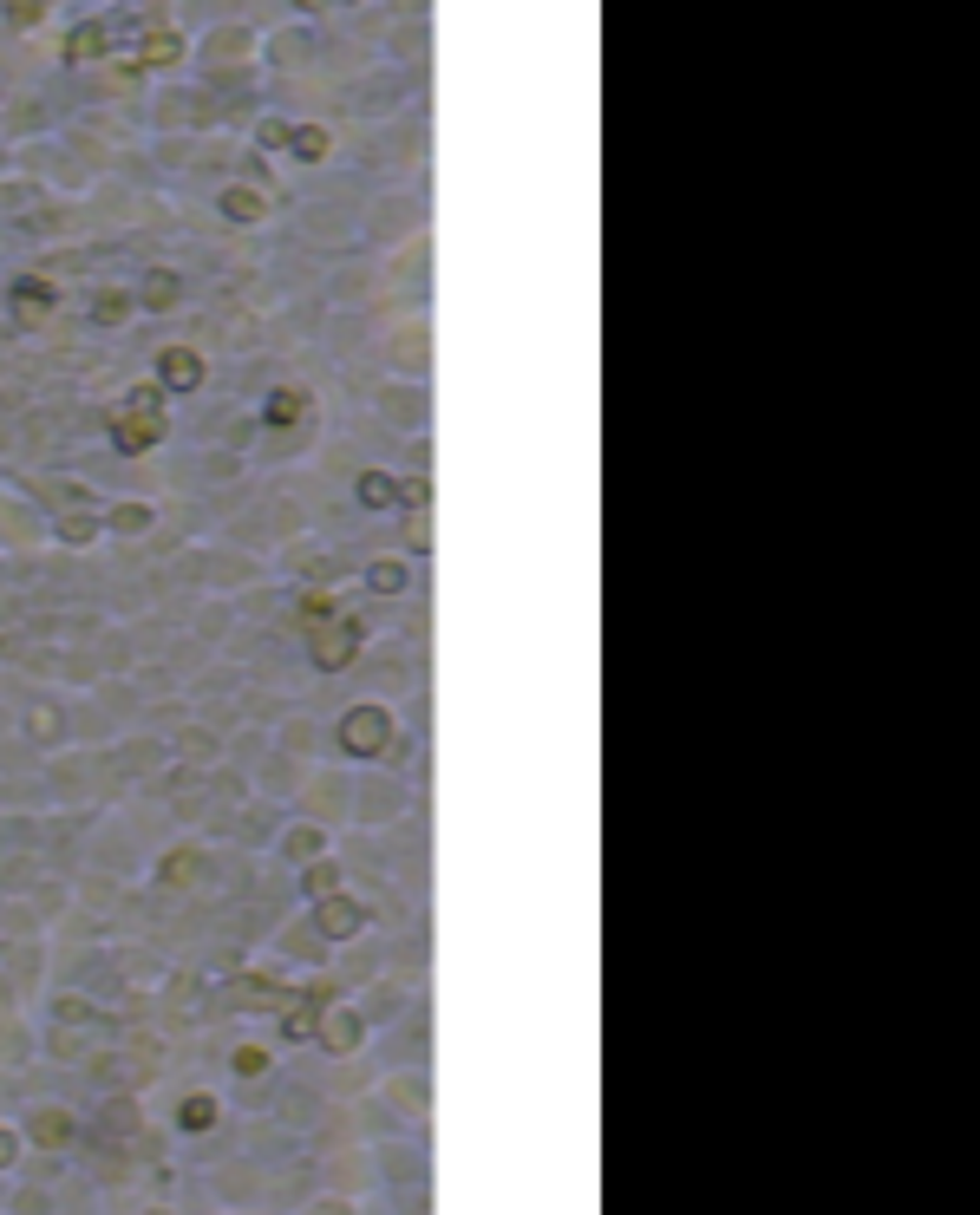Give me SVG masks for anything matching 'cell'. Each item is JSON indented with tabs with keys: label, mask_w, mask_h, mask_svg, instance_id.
I'll list each match as a JSON object with an SVG mask.
<instances>
[{
	"label": "cell",
	"mask_w": 980,
	"mask_h": 1215,
	"mask_svg": "<svg viewBox=\"0 0 980 1215\" xmlns=\"http://www.w3.org/2000/svg\"><path fill=\"white\" fill-rule=\"evenodd\" d=\"M164 432H170V425H164V386H157V380L131 386V399L112 413V444H118L124 458H145Z\"/></svg>",
	"instance_id": "1"
},
{
	"label": "cell",
	"mask_w": 980,
	"mask_h": 1215,
	"mask_svg": "<svg viewBox=\"0 0 980 1215\" xmlns=\"http://www.w3.org/2000/svg\"><path fill=\"white\" fill-rule=\"evenodd\" d=\"M360 640H366L360 615H327V628H314V640H308V660L320 673H341V667H353Z\"/></svg>",
	"instance_id": "2"
},
{
	"label": "cell",
	"mask_w": 980,
	"mask_h": 1215,
	"mask_svg": "<svg viewBox=\"0 0 980 1215\" xmlns=\"http://www.w3.org/2000/svg\"><path fill=\"white\" fill-rule=\"evenodd\" d=\"M341 745H347L353 758H380L386 745H392V719H386L380 706H353L347 719H341Z\"/></svg>",
	"instance_id": "3"
},
{
	"label": "cell",
	"mask_w": 980,
	"mask_h": 1215,
	"mask_svg": "<svg viewBox=\"0 0 980 1215\" xmlns=\"http://www.w3.org/2000/svg\"><path fill=\"white\" fill-rule=\"evenodd\" d=\"M7 301H13V320H21V327H40V320L60 308V288H52L46 275H21Z\"/></svg>",
	"instance_id": "4"
},
{
	"label": "cell",
	"mask_w": 980,
	"mask_h": 1215,
	"mask_svg": "<svg viewBox=\"0 0 980 1215\" xmlns=\"http://www.w3.org/2000/svg\"><path fill=\"white\" fill-rule=\"evenodd\" d=\"M157 386L164 392H196L203 386V360H196L190 347H164L157 353Z\"/></svg>",
	"instance_id": "5"
},
{
	"label": "cell",
	"mask_w": 980,
	"mask_h": 1215,
	"mask_svg": "<svg viewBox=\"0 0 980 1215\" xmlns=\"http://www.w3.org/2000/svg\"><path fill=\"white\" fill-rule=\"evenodd\" d=\"M105 52H112V27L105 21H85V27L66 33V60L73 66H92V60H105Z\"/></svg>",
	"instance_id": "6"
},
{
	"label": "cell",
	"mask_w": 980,
	"mask_h": 1215,
	"mask_svg": "<svg viewBox=\"0 0 980 1215\" xmlns=\"http://www.w3.org/2000/svg\"><path fill=\"white\" fill-rule=\"evenodd\" d=\"M262 419H269L275 432H288V425H301V419H308V392H301V386H281V392H269Z\"/></svg>",
	"instance_id": "7"
},
{
	"label": "cell",
	"mask_w": 980,
	"mask_h": 1215,
	"mask_svg": "<svg viewBox=\"0 0 980 1215\" xmlns=\"http://www.w3.org/2000/svg\"><path fill=\"white\" fill-rule=\"evenodd\" d=\"M314 922H320V935H353V928H360L366 915H360V908H353L347 896H327V902L314 908Z\"/></svg>",
	"instance_id": "8"
},
{
	"label": "cell",
	"mask_w": 980,
	"mask_h": 1215,
	"mask_svg": "<svg viewBox=\"0 0 980 1215\" xmlns=\"http://www.w3.org/2000/svg\"><path fill=\"white\" fill-rule=\"evenodd\" d=\"M177 52H184V40H177L170 27H151L145 33V60L138 66H177Z\"/></svg>",
	"instance_id": "9"
},
{
	"label": "cell",
	"mask_w": 980,
	"mask_h": 1215,
	"mask_svg": "<svg viewBox=\"0 0 980 1215\" xmlns=\"http://www.w3.org/2000/svg\"><path fill=\"white\" fill-rule=\"evenodd\" d=\"M288 145H295V157H301V164H320V157H327V131H320V124H295V131H288Z\"/></svg>",
	"instance_id": "10"
},
{
	"label": "cell",
	"mask_w": 980,
	"mask_h": 1215,
	"mask_svg": "<svg viewBox=\"0 0 980 1215\" xmlns=\"http://www.w3.org/2000/svg\"><path fill=\"white\" fill-rule=\"evenodd\" d=\"M392 504H405V510H432V484H425V477H392Z\"/></svg>",
	"instance_id": "11"
},
{
	"label": "cell",
	"mask_w": 980,
	"mask_h": 1215,
	"mask_svg": "<svg viewBox=\"0 0 980 1215\" xmlns=\"http://www.w3.org/2000/svg\"><path fill=\"white\" fill-rule=\"evenodd\" d=\"M360 504H366V510H392V477H386V471H366V477H360Z\"/></svg>",
	"instance_id": "12"
},
{
	"label": "cell",
	"mask_w": 980,
	"mask_h": 1215,
	"mask_svg": "<svg viewBox=\"0 0 980 1215\" xmlns=\"http://www.w3.org/2000/svg\"><path fill=\"white\" fill-rule=\"evenodd\" d=\"M366 588H373V595H399V588H405V569H399V562H373V569H366Z\"/></svg>",
	"instance_id": "13"
},
{
	"label": "cell",
	"mask_w": 980,
	"mask_h": 1215,
	"mask_svg": "<svg viewBox=\"0 0 980 1215\" xmlns=\"http://www.w3.org/2000/svg\"><path fill=\"white\" fill-rule=\"evenodd\" d=\"M223 209H229L236 223H256V217H262V196H256V190H223Z\"/></svg>",
	"instance_id": "14"
},
{
	"label": "cell",
	"mask_w": 980,
	"mask_h": 1215,
	"mask_svg": "<svg viewBox=\"0 0 980 1215\" xmlns=\"http://www.w3.org/2000/svg\"><path fill=\"white\" fill-rule=\"evenodd\" d=\"M60 543H73V549L99 543V523H92V516H60Z\"/></svg>",
	"instance_id": "15"
},
{
	"label": "cell",
	"mask_w": 980,
	"mask_h": 1215,
	"mask_svg": "<svg viewBox=\"0 0 980 1215\" xmlns=\"http://www.w3.org/2000/svg\"><path fill=\"white\" fill-rule=\"evenodd\" d=\"M112 530H118V536L151 530V510H145V504H118V510H112Z\"/></svg>",
	"instance_id": "16"
},
{
	"label": "cell",
	"mask_w": 980,
	"mask_h": 1215,
	"mask_svg": "<svg viewBox=\"0 0 980 1215\" xmlns=\"http://www.w3.org/2000/svg\"><path fill=\"white\" fill-rule=\"evenodd\" d=\"M170 301H177V275H164V268H157V275L145 281V308H170Z\"/></svg>",
	"instance_id": "17"
},
{
	"label": "cell",
	"mask_w": 980,
	"mask_h": 1215,
	"mask_svg": "<svg viewBox=\"0 0 980 1215\" xmlns=\"http://www.w3.org/2000/svg\"><path fill=\"white\" fill-rule=\"evenodd\" d=\"M124 314H131V301H124V295H99V301H92V320H99V327H112V320H124Z\"/></svg>",
	"instance_id": "18"
},
{
	"label": "cell",
	"mask_w": 980,
	"mask_h": 1215,
	"mask_svg": "<svg viewBox=\"0 0 980 1215\" xmlns=\"http://www.w3.org/2000/svg\"><path fill=\"white\" fill-rule=\"evenodd\" d=\"M40 13H46V7H33V0H21V7H7V27H21V33H27V27H40Z\"/></svg>",
	"instance_id": "19"
},
{
	"label": "cell",
	"mask_w": 980,
	"mask_h": 1215,
	"mask_svg": "<svg viewBox=\"0 0 980 1215\" xmlns=\"http://www.w3.org/2000/svg\"><path fill=\"white\" fill-rule=\"evenodd\" d=\"M209 1111H217L209 1098H190V1104H184V1124H190V1131H203V1124H209Z\"/></svg>",
	"instance_id": "20"
},
{
	"label": "cell",
	"mask_w": 980,
	"mask_h": 1215,
	"mask_svg": "<svg viewBox=\"0 0 980 1215\" xmlns=\"http://www.w3.org/2000/svg\"><path fill=\"white\" fill-rule=\"evenodd\" d=\"M196 869H203V863H196V856H177V863H164V883H190Z\"/></svg>",
	"instance_id": "21"
},
{
	"label": "cell",
	"mask_w": 980,
	"mask_h": 1215,
	"mask_svg": "<svg viewBox=\"0 0 980 1215\" xmlns=\"http://www.w3.org/2000/svg\"><path fill=\"white\" fill-rule=\"evenodd\" d=\"M327 889H334V863L327 869H308V896H327Z\"/></svg>",
	"instance_id": "22"
}]
</instances>
